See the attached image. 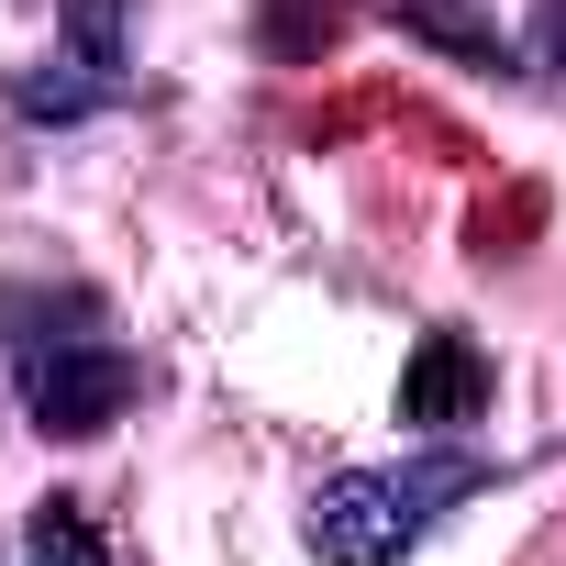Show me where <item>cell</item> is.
Returning <instances> with one entry per match:
<instances>
[{"instance_id": "9c48e42d", "label": "cell", "mask_w": 566, "mask_h": 566, "mask_svg": "<svg viewBox=\"0 0 566 566\" xmlns=\"http://www.w3.org/2000/svg\"><path fill=\"white\" fill-rule=\"evenodd\" d=\"M533 56L566 67V0H544V12H533Z\"/></svg>"}, {"instance_id": "8992f818", "label": "cell", "mask_w": 566, "mask_h": 566, "mask_svg": "<svg viewBox=\"0 0 566 566\" xmlns=\"http://www.w3.org/2000/svg\"><path fill=\"white\" fill-rule=\"evenodd\" d=\"M23 566H112L90 500H34V522H23Z\"/></svg>"}, {"instance_id": "7a4b0ae2", "label": "cell", "mask_w": 566, "mask_h": 566, "mask_svg": "<svg viewBox=\"0 0 566 566\" xmlns=\"http://www.w3.org/2000/svg\"><path fill=\"white\" fill-rule=\"evenodd\" d=\"M23 411H34V433L90 444L134 411V356L123 345H34L23 356Z\"/></svg>"}, {"instance_id": "277c9868", "label": "cell", "mask_w": 566, "mask_h": 566, "mask_svg": "<svg viewBox=\"0 0 566 566\" xmlns=\"http://www.w3.org/2000/svg\"><path fill=\"white\" fill-rule=\"evenodd\" d=\"M389 23L422 34V45H444L455 67H511V34L478 12V0H389Z\"/></svg>"}, {"instance_id": "5b68a950", "label": "cell", "mask_w": 566, "mask_h": 566, "mask_svg": "<svg viewBox=\"0 0 566 566\" xmlns=\"http://www.w3.org/2000/svg\"><path fill=\"white\" fill-rule=\"evenodd\" d=\"M90 101H112V67H90V56H78V45H67V56H45V67H23V78H12V112H23V123H78V112H90Z\"/></svg>"}, {"instance_id": "6da1fadb", "label": "cell", "mask_w": 566, "mask_h": 566, "mask_svg": "<svg viewBox=\"0 0 566 566\" xmlns=\"http://www.w3.org/2000/svg\"><path fill=\"white\" fill-rule=\"evenodd\" d=\"M489 489V467L478 455H411V467H345V478H323L312 489V555L323 566H400L455 500H478Z\"/></svg>"}, {"instance_id": "3957f363", "label": "cell", "mask_w": 566, "mask_h": 566, "mask_svg": "<svg viewBox=\"0 0 566 566\" xmlns=\"http://www.w3.org/2000/svg\"><path fill=\"white\" fill-rule=\"evenodd\" d=\"M478 411H489V356H478L467 334H422L411 367H400V433L444 444V433H467Z\"/></svg>"}, {"instance_id": "ba28073f", "label": "cell", "mask_w": 566, "mask_h": 566, "mask_svg": "<svg viewBox=\"0 0 566 566\" xmlns=\"http://www.w3.org/2000/svg\"><path fill=\"white\" fill-rule=\"evenodd\" d=\"M312 34H323V45L345 34V0H277V23H266V45L290 56V45H312Z\"/></svg>"}, {"instance_id": "52a82bcc", "label": "cell", "mask_w": 566, "mask_h": 566, "mask_svg": "<svg viewBox=\"0 0 566 566\" xmlns=\"http://www.w3.org/2000/svg\"><path fill=\"white\" fill-rule=\"evenodd\" d=\"M67 45H78L90 67L123 78V0H78V12H67Z\"/></svg>"}]
</instances>
